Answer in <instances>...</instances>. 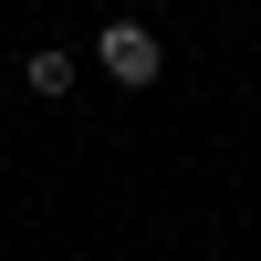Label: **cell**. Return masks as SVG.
<instances>
[{
	"label": "cell",
	"instance_id": "6da1fadb",
	"mask_svg": "<svg viewBox=\"0 0 261 261\" xmlns=\"http://www.w3.org/2000/svg\"><path fill=\"white\" fill-rule=\"evenodd\" d=\"M94 73H105V84H125V94H146V84L167 73L157 21H94Z\"/></svg>",
	"mask_w": 261,
	"mask_h": 261
},
{
	"label": "cell",
	"instance_id": "7a4b0ae2",
	"mask_svg": "<svg viewBox=\"0 0 261 261\" xmlns=\"http://www.w3.org/2000/svg\"><path fill=\"white\" fill-rule=\"evenodd\" d=\"M73 73H84V63L63 53V42H32V53H21V84H32L42 105H63V94H73Z\"/></svg>",
	"mask_w": 261,
	"mask_h": 261
}]
</instances>
